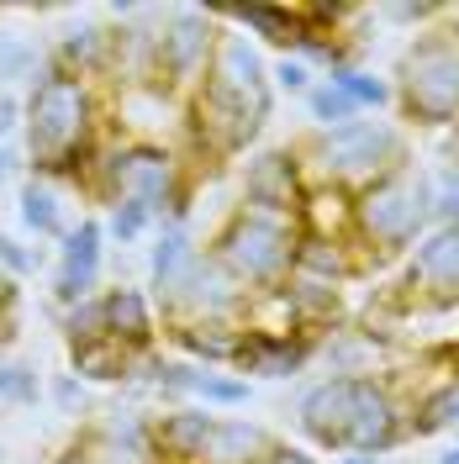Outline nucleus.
Masks as SVG:
<instances>
[{
  "label": "nucleus",
  "mask_w": 459,
  "mask_h": 464,
  "mask_svg": "<svg viewBox=\"0 0 459 464\" xmlns=\"http://www.w3.org/2000/svg\"><path fill=\"white\" fill-rule=\"evenodd\" d=\"M90 196L101 206L116 201H143L159 227H190V206H196V169L185 164V153L153 138H112L101 148V169Z\"/></svg>",
  "instance_id": "nucleus-1"
},
{
  "label": "nucleus",
  "mask_w": 459,
  "mask_h": 464,
  "mask_svg": "<svg viewBox=\"0 0 459 464\" xmlns=\"http://www.w3.org/2000/svg\"><path fill=\"white\" fill-rule=\"evenodd\" d=\"M27 169L32 179L63 164L69 153L101 143L106 138V101L95 80H74V74H58L54 63H43L37 85L27 90Z\"/></svg>",
  "instance_id": "nucleus-2"
},
{
  "label": "nucleus",
  "mask_w": 459,
  "mask_h": 464,
  "mask_svg": "<svg viewBox=\"0 0 459 464\" xmlns=\"http://www.w3.org/2000/svg\"><path fill=\"white\" fill-rule=\"evenodd\" d=\"M296 153H301L307 179L344 185L354 196L386 174L412 169V138H406L402 121H386V116H359L338 132H312L296 143Z\"/></svg>",
  "instance_id": "nucleus-3"
},
{
  "label": "nucleus",
  "mask_w": 459,
  "mask_h": 464,
  "mask_svg": "<svg viewBox=\"0 0 459 464\" xmlns=\"http://www.w3.org/2000/svg\"><path fill=\"white\" fill-rule=\"evenodd\" d=\"M433 232V174L428 169H402L365 185L354 196V243L365 269L386 259H406L423 237Z\"/></svg>",
  "instance_id": "nucleus-4"
},
{
  "label": "nucleus",
  "mask_w": 459,
  "mask_h": 464,
  "mask_svg": "<svg viewBox=\"0 0 459 464\" xmlns=\"http://www.w3.org/2000/svg\"><path fill=\"white\" fill-rule=\"evenodd\" d=\"M206 254L228 269L249 295H269L296 275V254H301V222L290 217H269V211H249L232 206L222 227L206 237Z\"/></svg>",
  "instance_id": "nucleus-5"
},
{
  "label": "nucleus",
  "mask_w": 459,
  "mask_h": 464,
  "mask_svg": "<svg viewBox=\"0 0 459 464\" xmlns=\"http://www.w3.org/2000/svg\"><path fill=\"white\" fill-rule=\"evenodd\" d=\"M396 111L406 127L449 132L459 121V32L428 27L412 37V48L396 63Z\"/></svg>",
  "instance_id": "nucleus-6"
},
{
  "label": "nucleus",
  "mask_w": 459,
  "mask_h": 464,
  "mask_svg": "<svg viewBox=\"0 0 459 464\" xmlns=\"http://www.w3.org/2000/svg\"><path fill=\"white\" fill-rule=\"evenodd\" d=\"M222 43V16L201 5H170L159 16V95L185 106L201 90L211 53Z\"/></svg>",
  "instance_id": "nucleus-7"
},
{
  "label": "nucleus",
  "mask_w": 459,
  "mask_h": 464,
  "mask_svg": "<svg viewBox=\"0 0 459 464\" xmlns=\"http://www.w3.org/2000/svg\"><path fill=\"white\" fill-rule=\"evenodd\" d=\"M406 396L391 375H354V406H348L344 454H370L386 459L391 449L406 443Z\"/></svg>",
  "instance_id": "nucleus-8"
},
{
  "label": "nucleus",
  "mask_w": 459,
  "mask_h": 464,
  "mask_svg": "<svg viewBox=\"0 0 459 464\" xmlns=\"http://www.w3.org/2000/svg\"><path fill=\"white\" fill-rule=\"evenodd\" d=\"M101 269H106V222L101 217H80L69 227V237L58 243L54 280H48V295H54L58 312L101 295Z\"/></svg>",
  "instance_id": "nucleus-9"
},
{
  "label": "nucleus",
  "mask_w": 459,
  "mask_h": 464,
  "mask_svg": "<svg viewBox=\"0 0 459 464\" xmlns=\"http://www.w3.org/2000/svg\"><path fill=\"white\" fill-rule=\"evenodd\" d=\"M301 196H307V169H301V153H296V148H264V153H249L238 206L269 211V217H290V222H296Z\"/></svg>",
  "instance_id": "nucleus-10"
},
{
  "label": "nucleus",
  "mask_w": 459,
  "mask_h": 464,
  "mask_svg": "<svg viewBox=\"0 0 459 464\" xmlns=\"http://www.w3.org/2000/svg\"><path fill=\"white\" fill-rule=\"evenodd\" d=\"M402 290L417 306H459V222L433 227L402 269Z\"/></svg>",
  "instance_id": "nucleus-11"
},
{
  "label": "nucleus",
  "mask_w": 459,
  "mask_h": 464,
  "mask_svg": "<svg viewBox=\"0 0 459 464\" xmlns=\"http://www.w3.org/2000/svg\"><path fill=\"white\" fill-rule=\"evenodd\" d=\"M201 259H206V248L196 243L190 227H159L153 232V248H148V295H153V306H159L164 322L180 312L190 280L201 275Z\"/></svg>",
  "instance_id": "nucleus-12"
},
{
  "label": "nucleus",
  "mask_w": 459,
  "mask_h": 464,
  "mask_svg": "<svg viewBox=\"0 0 459 464\" xmlns=\"http://www.w3.org/2000/svg\"><path fill=\"white\" fill-rule=\"evenodd\" d=\"M322 353L317 333H269V327H243V348L232 359V375L243 380H290L301 375Z\"/></svg>",
  "instance_id": "nucleus-13"
},
{
  "label": "nucleus",
  "mask_w": 459,
  "mask_h": 464,
  "mask_svg": "<svg viewBox=\"0 0 459 464\" xmlns=\"http://www.w3.org/2000/svg\"><path fill=\"white\" fill-rule=\"evenodd\" d=\"M348 406H354V375H322L301 391V401H296V428H301L307 443L344 454Z\"/></svg>",
  "instance_id": "nucleus-14"
},
{
  "label": "nucleus",
  "mask_w": 459,
  "mask_h": 464,
  "mask_svg": "<svg viewBox=\"0 0 459 464\" xmlns=\"http://www.w3.org/2000/svg\"><path fill=\"white\" fill-rule=\"evenodd\" d=\"M249 312H254V295L206 254L201 275L190 280V290H185V301H180V312L170 322H232V327H249Z\"/></svg>",
  "instance_id": "nucleus-15"
},
{
  "label": "nucleus",
  "mask_w": 459,
  "mask_h": 464,
  "mask_svg": "<svg viewBox=\"0 0 459 464\" xmlns=\"http://www.w3.org/2000/svg\"><path fill=\"white\" fill-rule=\"evenodd\" d=\"M101 306H106V338L127 348V353H159V333H164V317L153 306V295L138 285H106L101 290Z\"/></svg>",
  "instance_id": "nucleus-16"
},
{
  "label": "nucleus",
  "mask_w": 459,
  "mask_h": 464,
  "mask_svg": "<svg viewBox=\"0 0 459 464\" xmlns=\"http://www.w3.org/2000/svg\"><path fill=\"white\" fill-rule=\"evenodd\" d=\"M217 411L206 406H164L153 417V449H159V464H201L206 443L217 433Z\"/></svg>",
  "instance_id": "nucleus-17"
},
{
  "label": "nucleus",
  "mask_w": 459,
  "mask_h": 464,
  "mask_svg": "<svg viewBox=\"0 0 459 464\" xmlns=\"http://www.w3.org/2000/svg\"><path fill=\"white\" fill-rule=\"evenodd\" d=\"M275 295H280V306H286L290 327H301V333L327 338L333 327H344V295H338V285H327V280L290 275V280L275 290Z\"/></svg>",
  "instance_id": "nucleus-18"
},
{
  "label": "nucleus",
  "mask_w": 459,
  "mask_h": 464,
  "mask_svg": "<svg viewBox=\"0 0 459 464\" xmlns=\"http://www.w3.org/2000/svg\"><path fill=\"white\" fill-rule=\"evenodd\" d=\"M164 338L174 343L180 359L206 364V370H232L238 348H243V327L232 322H164Z\"/></svg>",
  "instance_id": "nucleus-19"
},
{
  "label": "nucleus",
  "mask_w": 459,
  "mask_h": 464,
  "mask_svg": "<svg viewBox=\"0 0 459 464\" xmlns=\"http://www.w3.org/2000/svg\"><path fill=\"white\" fill-rule=\"evenodd\" d=\"M106 58H112V27L101 22H80V27L58 32V43L48 48V63L58 74H74V80H106Z\"/></svg>",
  "instance_id": "nucleus-20"
},
{
  "label": "nucleus",
  "mask_w": 459,
  "mask_h": 464,
  "mask_svg": "<svg viewBox=\"0 0 459 464\" xmlns=\"http://www.w3.org/2000/svg\"><path fill=\"white\" fill-rule=\"evenodd\" d=\"M222 22H232V32H243L249 43H269V48H280V58L296 53V43H301V11L296 5H269V0H254V5H228V11H217Z\"/></svg>",
  "instance_id": "nucleus-21"
},
{
  "label": "nucleus",
  "mask_w": 459,
  "mask_h": 464,
  "mask_svg": "<svg viewBox=\"0 0 459 464\" xmlns=\"http://www.w3.org/2000/svg\"><path fill=\"white\" fill-rule=\"evenodd\" d=\"M296 222H301V232H312V237H354V190L307 179V196H301Z\"/></svg>",
  "instance_id": "nucleus-22"
},
{
  "label": "nucleus",
  "mask_w": 459,
  "mask_h": 464,
  "mask_svg": "<svg viewBox=\"0 0 459 464\" xmlns=\"http://www.w3.org/2000/svg\"><path fill=\"white\" fill-rule=\"evenodd\" d=\"M275 443L280 438L269 433V428H259V422H249V417H222L211 443H206L201 464H264Z\"/></svg>",
  "instance_id": "nucleus-23"
},
{
  "label": "nucleus",
  "mask_w": 459,
  "mask_h": 464,
  "mask_svg": "<svg viewBox=\"0 0 459 464\" xmlns=\"http://www.w3.org/2000/svg\"><path fill=\"white\" fill-rule=\"evenodd\" d=\"M406 433H412V438L459 433V380L454 375L423 385V391L406 401Z\"/></svg>",
  "instance_id": "nucleus-24"
},
{
  "label": "nucleus",
  "mask_w": 459,
  "mask_h": 464,
  "mask_svg": "<svg viewBox=\"0 0 459 464\" xmlns=\"http://www.w3.org/2000/svg\"><path fill=\"white\" fill-rule=\"evenodd\" d=\"M16 217H22V227H27L32 237H54V243H63L69 227H74L48 179H22V190H16Z\"/></svg>",
  "instance_id": "nucleus-25"
},
{
  "label": "nucleus",
  "mask_w": 459,
  "mask_h": 464,
  "mask_svg": "<svg viewBox=\"0 0 459 464\" xmlns=\"http://www.w3.org/2000/svg\"><path fill=\"white\" fill-rule=\"evenodd\" d=\"M132 359H138V353H127L116 338H101V343L69 348V375H80L85 385H127Z\"/></svg>",
  "instance_id": "nucleus-26"
},
{
  "label": "nucleus",
  "mask_w": 459,
  "mask_h": 464,
  "mask_svg": "<svg viewBox=\"0 0 459 464\" xmlns=\"http://www.w3.org/2000/svg\"><path fill=\"white\" fill-rule=\"evenodd\" d=\"M375 333H359V327H333L327 338H322V353L317 359H327L333 364V375H375Z\"/></svg>",
  "instance_id": "nucleus-27"
},
{
  "label": "nucleus",
  "mask_w": 459,
  "mask_h": 464,
  "mask_svg": "<svg viewBox=\"0 0 459 464\" xmlns=\"http://www.w3.org/2000/svg\"><path fill=\"white\" fill-rule=\"evenodd\" d=\"M74 443H80V454H85V464H159V449H153V443L112 438V433H101L95 422H85V428L74 433Z\"/></svg>",
  "instance_id": "nucleus-28"
},
{
  "label": "nucleus",
  "mask_w": 459,
  "mask_h": 464,
  "mask_svg": "<svg viewBox=\"0 0 459 464\" xmlns=\"http://www.w3.org/2000/svg\"><path fill=\"white\" fill-rule=\"evenodd\" d=\"M327 85L344 90V95H348V101H354L365 116L386 111V106H396V85H391V80H380V74H370V69H359V63L333 69V74H327Z\"/></svg>",
  "instance_id": "nucleus-29"
},
{
  "label": "nucleus",
  "mask_w": 459,
  "mask_h": 464,
  "mask_svg": "<svg viewBox=\"0 0 459 464\" xmlns=\"http://www.w3.org/2000/svg\"><path fill=\"white\" fill-rule=\"evenodd\" d=\"M43 63H48V53H43L32 37H22V32H0V85L5 90L37 85Z\"/></svg>",
  "instance_id": "nucleus-30"
},
{
  "label": "nucleus",
  "mask_w": 459,
  "mask_h": 464,
  "mask_svg": "<svg viewBox=\"0 0 459 464\" xmlns=\"http://www.w3.org/2000/svg\"><path fill=\"white\" fill-rule=\"evenodd\" d=\"M359 106L348 101L344 90H333L327 80H317L312 95H307V121H312V132H338V127H348V121H359Z\"/></svg>",
  "instance_id": "nucleus-31"
},
{
  "label": "nucleus",
  "mask_w": 459,
  "mask_h": 464,
  "mask_svg": "<svg viewBox=\"0 0 459 464\" xmlns=\"http://www.w3.org/2000/svg\"><path fill=\"white\" fill-rule=\"evenodd\" d=\"M58 333H63L69 348L101 343V338H106V306H101V295H90V301H80V306L58 312Z\"/></svg>",
  "instance_id": "nucleus-32"
},
{
  "label": "nucleus",
  "mask_w": 459,
  "mask_h": 464,
  "mask_svg": "<svg viewBox=\"0 0 459 464\" xmlns=\"http://www.w3.org/2000/svg\"><path fill=\"white\" fill-rule=\"evenodd\" d=\"M43 401V380H37V364L27 359H0V406H37Z\"/></svg>",
  "instance_id": "nucleus-33"
},
{
  "label": "nucleus",
  "mask_w": 459,
  "mask_h": 464,
  "mask_svg": "<svg viewBox=\"0 0 459 464\" xmlns=\"http://www.w3.org/2000/svg\"><path fill=\"white\" fill-rule=\"evenodd\" d=\"M159 227V217L148 211L143 201H116V206H106V243H138L143 232H153Z\"/></svg>",
  "instance_id": "nucleus-34"
},
{
  "label": "nucleus",
  "mask_w": 459,
  "mask_h": 464,
  "mask_svg": "<svg viewBox=\"0 0 459 464\" xmlns=\"http://www.w3.org/2000/svg\"><path fill=\"white\" fill-rule=\"evenodd\" d=\"M269 80H275V90H286V95H301V101H307V95H312V85H317L312 69H307L301 58H275Z\"/></svg>",
  "instance_id": "nucleus-35"
},
{
  "label": "nucleus",
  "mask_w": 459,
  "mask_h": 464,
  "mask_svg": "<svg viewBox=\"0 0 459 464\" xmlns=\"http://www.w3.org/2000/svg\"><path fill=\"white\" fill-rule=\"evenodd\" d=\"M0 269H5V275H11V280L22 285V280H27L32 269H37V254H32V248L22 243V237L0 232Z\"/></svg>",
  "instance_id": "nucleus-36"
},
{
  "label": "nucleus",
  "mask_w": 459,
  "mask_h": 464,
  "mask_svg": "<svg viewBox=\"0 0 459 464\" xmlns=\"http://www.w3.org/2000/svg\"><path fill=\"white\" fill-rule=\"evenodd\" d=\"M48 396H54V406L58 411H63V417H80V411H85V380L80 375H54L48 380Z\"/></svg>",
  "instance_id": "nucleus-37"
},
{
  "label": "nucleus",
  "mask_w": 459,
  "mask_h": 464,
  "mask_svg": "<svg viewBox=\"0 0 459 464\" xmlns=\"http://www.w3.org/2000/svg\"><path fill=\"white\" fill-rule=\"evenodd\" d=\"M27 127V101L16 95V90H0V143L11 138V132H22Z\"/></svg>",
  "instance_id": "nucleus-38"
},
{
  "label": "nucleus",
  "mask_w": 459,
  "mask_h": 464,
  "mask_svg": "<svg viewBox=\"0 0 459 464\" xmlns=\"http://www.w3.org/2000/svg\"><path fill=\"white\" fill-rule=\"evenodd\" d=\"M444 11H449V5H386L391 22H417V27H423V22H438Z\"/></svg>",
  "instance_id": "nucleus-39"
},
{
  "label": "nucleus",
  "mask_w": 459,
  "mask_h": 464,
  "mask_svg": "<svg viewBox=\"0 0 459 464\" xmlns=\"http://www.w3.org/2000/svg\"><path fill=\"white\" fill-rule=\"evenodd\" d=\"M264 464H322V459H312L307 449H290V443H275V449H269V459H264Z\"/></svg>",
  "instance_id": "nucleus-40"
},
{
  "label": "nucleus",
  "mask_w": 459,
  "mask_h": 464,
  "mask_svg": "<svg viewBox=\"0 0 459 464\" xmlns=\"http://www.w3.org/2000/svg\"><path fill=\"white\" fill-rule=\"evenodd\" d=\"M16 169H22V153H16L11 143H0V185H5Z\"/></svg>",
  "instance_id": "nucleus-41"
},
{
  "label": "nucleus",
  "mask_w": 459,
  "mask_h": 464,
  "mask_svg": "<svg viewBox=\"0 0 459 464\" xmlns=\"http://www.w3.org/2000/svg\"><path fill=\"white\" fill-rule=\"evenodd\" d=\"M444 169H459V121L444 132Z\"/></svg>",
  "instance_id": "nucleus-42"
},
{
  "label": "nucleus",
  "mask_w": 459,
  "mask_h": 464,
  "mask_svg": "<svg viewBox=\"0 0 459 464\" xmlns=\"http://www.w3.org/2000/svg\"><path fill=\"white\" fill-rule=\"evenodd\" d=\"M16 280H11V275H5V269H0V306H16Z\"/></svg>",
  "instance_id": "nucleus-43"
},
{
  "label": "nucleus",
  "mask_w": 459,
  "mask_h": 464,
  "mask_svg": "<svg viewBox=\"0 0 459 464\" xmlns=\"http://www.w3.org/2000/svg\"><path fill=\"white\" fill-rule=\"evenodd\" d=\"M48 464H85V454H80V443H69V449H58Z\"/></svg>",
  "instance_id": "nucleus-44"
},
{
  "label": "nucleus",
  "mask_w": 459,
  "mask_h": 464,
  "mask_svg": "<svg viewBox=\"0 0 459 464\" xmlns=\"http://www.w3.org/2000/svg\"><path fill=\"white\" fill-rule=\"evenodd\" d=\"M333 464H386V459H370V454H344V459H333Z\"/></svg>",
  "instance_id": "nucleus-45"
},
{
  "label": "nucleus",
  "mask_w": 459,
  "mask_h": 464,
  "mask_svg": "<svg viewBox=\"0 0 459 464\" xmlns=\"http://www.w3.org/2000/svg\"><path fill=\"white\" fill-rule=\"evenodd\" d=\"M438 464H459V443H454V449H444V454H438Z\"/></svg>",
  "instance_id": "nucleus-46"
},
{
  "label": "nucleus",
  "mask_w": 459,
  "mask_h": 464,
  "mask_svg": "<svg viewBox=\"0 0 459 464\" xmlns=\"http://www.w3.org/2000/svg\"><path fill=\"white\" fill-rule=\"evenodd\" d=\"M444 16H449V27L459 32V5H449V11H444Z\"/></svg>",
  "instance_id": "nucleus-47"
}]
</instances>
